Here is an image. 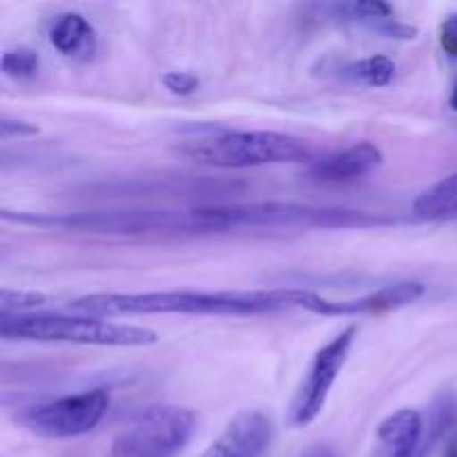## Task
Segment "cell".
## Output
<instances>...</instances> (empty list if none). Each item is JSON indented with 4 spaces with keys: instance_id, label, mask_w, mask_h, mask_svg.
Listing matches in <instances>:
<instances>
[{
    "instance_id": "obj_18",
    "label": "cell",
    "mask_w": 457,
    "mask_h": 457,
    "mask_svg": "<svg viewBox=\"0 0 457 457\" xmlns=\"http://www.w3.org/2000/svg\"><path fill=\"white\" fill-rule=\"evenodd\" d=\"M161 80H163L165 89H170L177 96H190L201 85L199 76L192 74V71H168Z\"/></svg>"
},
{
    "instance_id": "obj_12",
    "label": "cell",
    "mask_w": 457,
    "mask_h": 457,
    "mask_svg": "<svg viewBox=\"0 0 457 457\" xmlns=\"http://www.w3.org/2000/svg\"><path fill=\"white\" fill-rule=\"evenodd\" d=\"M330 16L342 22H353V25H369L379 34H386L388 38H415L418 29L413 25H404L395 18L391 4L382 0H353V3H333L326 4Z\"/></svg>"
},
{
    "instance_id": "obj_22",
    "label": "cell",
    "mask_w": 457,
    "mask_h": 457,
    "mask_svg": "<svg viewBox=\"0 0 457 457\" xmlns=\"http://www.w3.org/2000/svg\"><path fill=\"white\" fill-rule=\"evenodd\" d=\"M451 107L457 110V80H455V87H453V96H451Z\"/></svg>"
},
{
    "instance_id": "obj_20",
    "label": "cell",
    "mask_w": 457,
    "mask_h": 457,
    "mask_svg": "<svg viewBox=\"0 0 457 457\" xmlns=\"http://www.w3.org/2000/svg\"><path fill=\"white\" fill-rule=\"evenodd\" d=\"M38 132H40V129L36 128V125L25 123V120L9 119V116H4V119L0 120V134H3V138L34 137V134H38Z\"/></svg>"
},
{
    "instance_id": "obj_16",
    "label": "cell",
    "mask_w": 457,
    "mask_h": 457,
    "mask_svg": "<svg viewBox=\"0 0 457 457\" xmlns=\"http://www.w3.org/2000/svg\"><path fill=\"white\" fill-rule=\"evenodd\" d=\"M3 74L9 76V79L25 80L34 79L40 70V56L34 52V49L18 47V49H7L3 54Z\"/></svg>"
},
{
    "instance_id": "obj_13",
    "label": "cell",
    "mask_w": 457,
    "mask_h": 457,
    "mask_svg": "<svg viewBox=\"0 0 457 457\" xmlns=\"http://www.w3.org/2000/svg\"><path fill=\"white\" fill-rule=\"evenodd\" d=\"M47 38L58 54L71 61H89L98 45L96 29L79 12H65L54 18Z\"/></svg>"
},
{
    "instance_id": "obj_4",
    "label": "cell",
    "mask_w": 457,
    "mask_h": 457,
    "mask_svg": "<svg viewBox=\"0 0 457 457\" xmlns=\"http://www.w3.org/2000/svg\"><path fill=\"white\" fill-rule=\"evenodd\" d=\"M181 154L195 163L212 165V168L244 170L312 161V147L290 134L262 129V132H223L195 138L183 143Z\"/></svg>"
},
{
    "instance_id": "obj_19",
    "label": "cell",
    "mask_w": 457,
    "mask_h": 457,
    "mask_svg": "<svg viewBox=\"0 0 457 457\" xmlns=\"http://www.w3.org/2000/svg\"><path fill=\"white\" fill-rule=\"evenodd\" d=\"M440 45L449 58L457 61V13H449L440 25Z\"/></svg>"
},
{
    "instance_id": "obj_9",
    "label": "cell",
    "mask_w": 457,
    "mask_h": 457,
    "mask_svg": "<svg viewBox=\"0 0 457 457\" xmlns=\"http://www.w3.org/2000/svg\"><path fill=\"white\" fill-rule=\"evenodd\" d=\"M275 422L263 411H241L228 422L221 436L199 457H262L270 449Z\"/></svg>"
},
{
    "instance_id": "obj_21",
    "label": "cell",
    "mask_w": 457,
    "mask_h": 457,
    "mask_svg": "<svg viewBox=\"0 0 457 457\" xmlns=\"http://www.w3.org/2000/svg\"><path fill=\"white\" fill-rule=\"evenodd\" d=\"M445 457H457V436L449 442V446H446V455Z\"/></svg>"
},
{
    "instance_id": "obj_3",
    "label": "cell",
    "mask_w": 457,
    "mask_h": 457,
    "mask_svg": "<svg viewBox=\"0 0 457 457\" xmlns=\"http://www.w3.org/2000/svg\"><path fill=\"white\" fill-rule=\"evenodd\" d=\"M0 335L4 339H25V342L110 348H143L159 342V335L143 326L119 324L105 317L61 315V312L0 315Z\"/></svg>"
},
{
    "instance_id": "obj_2",
    "label": "cell",
    "mask_w": 457,
    "mask_h": 457,
    "mask_svg": "<svg viewBox=\"0 0 457 457\" xmlns=\"http://www.w3.org/2000/svg\"><path fill=\"white\" fill-rule=\"evenodd\" d=\"M4 221L87 235H219L232 230L223 205L196 210H107V212L40 214L3 210Z\"/></svg>"
},
{
    "instance_id": "obj_14",
    "label": "cell",
    "mask_w": 457,
    "mask_h": 457,
    "mask_svg": "<svg viewBox=\"0 0 457 457\" xmlns=\"http://www.w3.org/2000/svg\"><path fill=\"white\" fill-rule=\"evenodd\" d=\"M413 217L424 221H436V219L457 217V172L449 174L446 179L437 181L428 190H424L411 205Z\"/></svg>"
},
{
    "instance_id": "obj_17",
    "label": "cell",
    "mask_w": 457,
    "mask_h": 457,
    "mask_svg": "<svg viewBox=\"0 0 457 457\" xmlns=\"http://www.w3.org/2000/svg\"><path fill=\"white\" fill-rule=\"evenodd\" d=\"M45 297L40 293H31V290H7L0 293V308L3 315H25V311L43 306Z\"/></svg>"
},
{
    "instance_id": "obj_5",
    "label": "cell",
    "mask_w": 457,
    "mask_h": 457,
    "mask_svg": "<svg viewBox=\"0 0 457 457\" xmlns=\"http://www.w3.org/2000/svg\"><path fill=\"white\" fill-rule=\"evenodd\" d=\"M196 431L195 411L161 404L141 411L114 436L110 457H177Z\"/></svg>"
},
{
    "instance_id": "obj_11",
    "label": "cell",
    "mask_w": 457,
    "mask_h": 457,
    "mask_svg": "<svg viewBox=\"0 0 457 457\" xmlns=\"http://www.w3.org/2000/svg\"><path fill=\"white\" fill-rule=\"evenodd\" d=\"M384 163V154L378 145L369 141L355 143L346 150L315 161L308 170L312 179L324 183H346L373 174Z\"/></svg>"
},
{
    "instance_id": "obj_7",
    "label": "cell",
    "mask_w": 457,
    "mask_h": 457,
    "mask_svg": "<svg viewBox=\"0 0 457 457\" xmlns=\"http://www.w3.org/2000/svg\"><path fill=\"white\" fill-rule=\"evenodd\" d=\"M355 337L357 328L348 326L315 353L311 366L303 373L302 384L295 391L293 402H290L288 422L293 427H308L320 418L326 402H328L330 391H333L335 382H337L339 373L346 364Z\"/></svg>"
},
{
    "instance_id": "obj_8",
    "label": "cell",
    "mask_w": 457,
    "mask_h": 457,
    "mask_svg": "<svg viewBox=\"0 0 457 457\" xmlns=\"http://www.w3.org/2000/svg\"><path fill=\"white\" fill-rule=\"evenodd\" d=\"M427 286L420 281H397V284L382 286L373 293L357 299H326L324 295L317 293L311 303V311L315 315L324 317H360V315H382V312L397 311L409 303H415L424 297Z\"/></svg>"
},
{
    "instance_id": "obj_15",
    "label": "cell",
    "mask_w": 457,
    "mask_h": 457,
    "mask_svg": "<svg viewBox=\"0 0 457 457\" xmlns=\"http://www.w3.org/2000/svg\"><path fill=\"white\" fill-rule=\"evenodd\" d=\"M397 65L393 58L375 54V56L360 58L344 70V76L353 83L366 85V87H386L395 79Z\"/></svg>"
},
{
    "instance_id": "obj_10",
    "label": "cell",
    "mask_w": 457,
    "mask_h": 457,
    "mask_svg": "<svg viewBox=\"0 0 457 457\" xmlns=\"http://www.w3.org/2000/svg\"><path fill=\"white\" fill-rule=\"evenodd\" d=\"M424 420L420 411L400 409L378 427V451L373 457H427Z\"/></svg>"
},
{
    "instance_id": "obj_6",
    "label": "cell",
    "mask_w": 457,
    "mask_h": 457,
    "mask_svg": "<svg viewBox=\"0 0 457 457\" xmlns=\"http://www.w3.org/2000/svg\"><path fill=\"white\" fill-rule=\"evenodd\" d=\"M110 409L107 388H89L34 406L21 415V424L45 440H71L92 433Z\"/></svg>"
},
{
    "instance_id": "obj_23",
    "label": "cell",
    "mask_w": 457,
    "mask_h": 457,
    "mask_svg": "<svg viewBox=\"0 0 457 457\" xmlns=\"http://www.w3.org/2000/svg\"><path fill=\"white\" fill-rule=\"evenodd\" d=\"M317 457H326V455H317Z\"/></svg>"
},
{
    "instance_id": "obj_1",
    "label": "cell",
    "mask_w": 457,
    "mask_h": 457,
    "mask_svg": "<svg viewBox=\"0 0 457 457\" xmlns=\"http://www.w3.org/2000/svg\"><path fill=\"white\" fill-rule=\"evenodd\" d=\"M315 290H163V293H96L70 303L76 315H266L281 311H311Z\"/></svg>"
}]
</instances>
